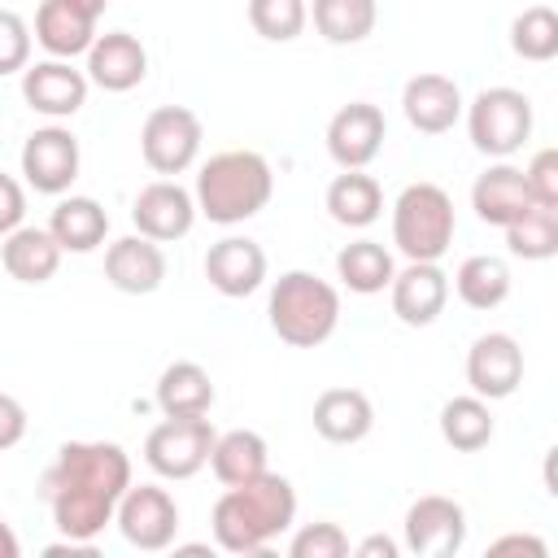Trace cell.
Segmentation results:
<instances>
[{"mask_svg": "<svg viewBox=\"0 0 558 558\" xmlns=\"http://www.w3.org/2000/svg\"><path fill=\"white\" fill-rule=\"evenodd\" d=\"M131 488V458L113 440H65L57 462L44 471V501L52 523L70 541H96L122 493Z\"/></svg>", "mask_w": 558, "mask_h": 558, "instance_id": "cell-1", "label": "cell"}, {"mask_svg": "<svg viewBox=\"0 0 558 558\" xmlns=\"http://www.w3.org/2000/svg\"><path fill=\"white\" fill-rule=\"evenodd\" d=\"M296 519V488L288 475L262 471L248 484H231L214 501V541L227 554H266L275 536H283Z\"/></svg>", "mask_w": 558, "mask_h": 558, "instance_id": "cell-2", "label": "cell"}, {"mask_svg": "<svg viewBox=\"0 0 558 558\" xmlns=\"http://www.w3.org/2000/svg\"><path fill=\"white\" fill-rule=\"evenodd\" d=\"M275 170L253 148H227L214 153L196 174V214H205L218 227H235L270 205Z\"/></svg>", "mask_w": 558, "mask_h": 558, "instance_id": "cell-3", "label": "cell"}, {"mask_svg": "<svg viewBox=\"0 0 558 558\" xmlns=\"http://www.w3.org/2000/svg\"><path fill=\"white\" fill-rule=\"evenodd\" d=\"M270 331L292 349L323 344L340 323V292L314 270H288L270 288Z\"/></svg>", "mask_w": 558, "mask_h": 558, "instance_id": "cell-4", "label": "cell"}, {"mask_svg": "<svg viewBox=\"0 0 558 558\" xmlns=\"http://www.w3.org/2000/svg\"><path fill=\"white\" fill-rule=\"evenodd\" d=\"M458 218L440 183H410L392 205V244L410 262H440L453 244Z\"/></svg>", "mask_w": 558, "mask_h": 558, "instance_id": "cell-5", "label": "cell"}, {"mask_svg": "<svg viewBox=\"0 0 558 558\" xmlns=\"http://www.w3.org/2000/svg\"><path fill=\"white\" fill-rule=\"evenodd\" d=\"M466 131L484 157L506 161L532 135V100L519 87H484L466 109Z\"/></svg>", "mask_w": 558, "mask_h": 558, "instance_id": "cell-6", "label": "cell"}, {"mask_svg": "<svg viewBox=\"0 0 558 558\" xmlns=\"http://www.w3.org/2000/svg\"><path fill=\"white\" fill-rule=\"evenodd\" d=\"M214 423L205 414L192 418H161L148 440H144V462L161 475V480H192L214 449Z\"/></svg>", "mask_w": 558, "mask_h": 558, "instance_id": "cell-7", "label": "cell"}, {"mask_svg": "<svg viewBox=\"0 0 558 558\" xmlns=\"http://www.w3.org/2000/svg\"><path fill=\"white\" fill-rule=\"evenodd\" d=\"M201 118L187 105H161L140 126V153L157 174H183L201 153Z\"/></svg>", "mask_w": 558, "mask_h": 558, "instance_id": "cell-8", "label": "cell"}, {"mask_svg": "<svg viewBox=\"0 0 558 558\" xmlns=\"http://www.w3.org/2000/svg\"><path fill=\"white\" fill-rule=\"evenodd\" d=\"M113 523H118V532H122L126 545L157 554V549H170L174 545L179 506H174V497L161 484H140V488L131 484L122 493L118 510H113Z\"/></svg>", "mask_w": 558, "mask_h": 558, "instance_id": "cell-9", "label": "cell"}, {"mask_svg": "<svg viewBox=\"0 0 558 558\" xmlns=\"http://www.w3.org/2000/svg\"><path fill=\"white\" fill-rule=\"evenodd\" d=\"M384 135H388L384 109L371 105V100H349L327 122V153L340 170H366L379 157Z\"/></svg>", "mask_w": 558, "mask_h": 558, "instance_id": "cell-10", "label": "cell"}, {"mask_svg": "<svg viewBox=\"0 0 558 558\" xmlns=\"http://www.w3.org/2000/svg\"><path fill=\"white\" fill-rule=\"evenodd\" d=\"M466 541V510L453 497L427 493L405 510V549L418 558H449Z\"/></svg>", "mask_w": 558, "mask_h": 558, "instance_id": "cell-11", "label": "cell"}, {"mask_svg": "<svg viewBox=\"0 0 558 558\" xmlns=\"http://www.w3.org/2000/svg\"><path fill=\"white\" fill-rule=\"evenodd\" d=\"M78 140L65 126H39L22 144V174L44 196H61L78 179Z\"/></svg>", "mask_w": 558, "mask_h": 558, "instance_id": "cell-12", "label": "cell"}, {"mask_svg": "<svg viewBox=\"0 0 558 558\" xmlns=\"http://www.w3.org/2000/svg\"><path fill=\"white\" fill-rule=\"evenodd\" d=\"M466 384L484 401H501L523 384V349L510 331H488L466 349Z\"/></svg>", "mask_w": 558, "mask_h": 558, "instance_id": "cell-13", "label": "cell"}, {"mask_svg": "<svg viewBox=\"0 0 558 558\" xmlns=\"http://www.w3.org/2000/svg\"><path fill=\"white\" fill-rule=\"evenodd\" d=\"M131 222L140 235H148L157 244L183 240L196 222V196L187 187H179L174 179H157V183L140 187V196L131 205Z\"/></svg>", "mask_w": 558, "mask_h": 558, "instance_id": "cell-14", "label": "cell"}, {"mask_svg": "<svg viewBox=\"0 0 558 558\" xmlns=\"http://www.w3.org/2000/svg\"><path fill=\"white\" fill-rule=\"evenodd\" d=\"M87 74L74 70L70 61L52 57V61H35L22 70V96L35 113L44 118H74L87 105Z\"/></svg>", "mask_w": 558, "mask_h": 558, "instance_id": "cell-15", "label": "cell"}, {"mask_svg": "<svg viewBox=\"0 0 558 558\" xmlns=\"http://www.w3.org/2000/svg\"><path fill=\"white\" fill-rule=\"evenodd\" d=\"M388 292H392V314H397L405 327H432V323L445 314L449 275H445L436 262H410L405 270L392 275Z\"/></svg>", "mask_w": 558, "mask_h": 558, "instance_id": "cell-16", "label": "cell"}, {"mask_svg": "<svg viewBox=\"0 0 558 558\" xmlns=\"http://www.w3.org/2000/svg\"><path fill=\"white\" fill-rule=\"evenodd\" d=\"M105 279L126 296H148L166 279V253L148 235H122L105 248Z\"/></svg>", "mask_w": 558, "mask_h": 558, "instance_id": "cell-17", "label": "cell"}, {"mask_svg": "<svg viewBox=\"0 0 558 558\" xmlns=\"http://www.w3.org/2000/svg\"><path fill=\"white\" fill-rule=\"evenodd\" d=\"M205 279L222 296H248L266 279V253L248 235H222L205 253Z\"/></svg>", "mask_w": 558, "mask_h": 558, "instance_id": "cell-18", "label": "cell"}, {"mask_svg": "<svg viewBox=\"0 0 558 558\" xmlns=\"http://www.w3.org/2000/svg\"><path fill=\"white\" fill-rule=\"evenodd\" d=\"M148 74V52L131 31H109L96 35L87 48V83L105 92H131Z\"/></svg>", "mask_w": 558, "mask_h": 558, "instance_id": "cell-19", "label": "cell"}, {"mask_svg": "<svg viewBox=\"0 0 558 558\" xmlns=\"http://www.w3.org/2000/svg\"><path fill=\"white\" fill-rule=\"evenodd\" d=\"M401 109H405V122L423 135H445L453 131V122L462 118V92L453 78L445 74H414L405 87H401Z\"/></svg>", "mask_w": 558, "mask_h": 558, "instance_id": "cell-20", "label": "cell"}, {"mask_svg": "<svg viewBox=\"0 0 558 558\" xmlns=\"http://www.w3.org/2000/svg\"><path fill=\"white\" fill-rule=\"evenodd\" d=\"M532 205H536V201H532V187H527L523 170L510 166V161L488 166V170L471 183V209H475L480 222H488V227H510V222L523 218Z\"/></svg>", "mask_w": 558, "mask_h": 558, "instance_id": "cell-21", "label": "cell"}, {"mask_svg": "<svg viewBox=\"0 0 558 558\" xmlns=\"http://www.w3.org/2000/svg\"><path fill=\"white\" fill-rule=\"evenodd\" d=\"M375 427V405L357 388H327L314 401V432L331 445H357Z\"/></svg>", "mask_w": 558, "mask_h": 558, "instance_id": "cell-22", "label": "cell"}, {"mask_svg": "<svg viewBox=\"0 0 558 558\" xmlns=\"http://www.w3.org/2000/svg\"><path fill=\"white\" fill-rule=\"evenodd\" d=\"M35 39L44 52L70 61V57H83L96 39V17H87L83 9H74L70 0H44L35 9Z\"/></svg>", "mask_w": 558, "mask_h": 558, "instance_id": "cell-23", "label": "cell"}, {"mask_svg": "<svg viewBox=\"0 0 558 558\" xmlns=\"http://www.w3.org/2000/svg\"><path fill=\"white\" fill-rule=\"evenodd\" d=\"M0 262L17 283H48L61 266V244L48 227H13L0 244Z\"/></svg>", "mask_w": 558, "mask_h": 558, "instance_id": "cell-24", "label": "cell"}, {"mask_svg": "<svg viewBox=\"0 0 558 558\" xmlns=\"http://www.w3.org/2000/svg\"><path fill=\"white\" fill-rule=\"evenodd\" d=\"M48 231L61 244V253H92L109 235V214L92 196H65V201H57V209L48 218Z\"/></svg>", "mask_w": 558, "mask_h": 558, "instance_id": "cell-25", "label": "cell"}, {"mask_svg": "<svg viewBox=\"0 0 558 558\" xmlns=\"http://www.w3.org/2000/svg\"><path fill=\"white\" fill-rule=\"evenodd\" d=\"M214 405V379L201 362H170L157 379V410L166 418H192L209 414Z\"/></svg>", "mask_w": 558, "mask_h": 558, "instance_id": "cell-26", "label": "cell"}, {"mask_svg": "<svg viewBox=\"0 0 558 558\" xmlns=\"http://www.w3.org/2000/svg\"><path fill=\"white\" fill-rule=\"evenodd\" d=\"M266 440L257 436V432H248V427H231V432H222V436H214V449H209V466H214V475H218V484H248V480H257L262 471H270L266 466Z\"/></svg>", "mask_w": 558, "mask_h": 558, "instance_id": "cell-27", "label": "cell"}, {"mask_svg": "<svg viewBox=\"0 0 558 558\" xmlns=\"http://www.w3.org/2000/svg\"><path fill=\"white\" fill-rule=\"evenodd\" d=\"M327 214L340 227H371L384 214V187L362 170H344L327 183Z\"/></svg>", "mask_w": 558, "mask_h": 558, "instance_id": "cell-28", "label": "cell"}, {"mask_svg": "<svg viewBox=\"0 0 558 558\" xmlns=\"http://www.w3.org/2000/svg\"><path fill=\"white\" fill-rule=\"evenodd\" d=\"M336 275H340V283H344L349 292L375 296V292H384V288L392 283L397 266H392V253H388L384 244H375V240H353V244H344V248L336 253Z\"/></svg>", "mask_w": 558, "mask_h": 558, "instance_id": "cell-29", "label": "cell"}, {"mask_svg": "<svg viewBox=\"0 0 558 558\" xmlns=\"http://www.w3.org/2000/svg\"><path fill=\"white\" fill-rule=\"evenodd\" d=\"M497 423H493V410L484 397H453L440 405V436L445 445H453L458 453H480L488 440H493Z\"/></svg>", "mask_w": 558, "mask_h": 558, "instance_id": "cell-30", "label": "cell"}, {"mask_svg": "<svg viewBox=\"0 0 558 558\" xmlns=\"http://www.w3.org/2000/svg\"><path fill=\"white\" fill-rule=\"evenodd\" d=\"M453 292L471 310H497L510 296V266L501 257H493V253H475V257H466L458 266Z\"/></svg>", "mask_w": 558, "mask_h": 558, "instance_id": "cell-31", "label": "cell"}, {"mask_svg": "<svg viewBox=\"0 0 558 558\" xmlns=\"http://www.w3.org/2000/svg\"><path fill=\"white\" fill-rule=\"evenodd\" d=\"M310 17L327 44H362L375 31L379 9L375 0H314Z\"/></svg>", "mask_w": 558, "mask_h": 558, "instance_id": "cell-32", "label": "cell"}, {"mask_svg": "<svg viewBox=\"0 0 558 558\" xmlns=\"http://www.w3.org/2000/svg\"><path fill=\"white\" fill-rule=\"evenodd\" d=\"M506 231V248L523 262H549L558 253V205H532Z\"/></svg>", "mask_w": 558, "mask_h": 558, "instance_id": "cell-33", "label": "cell"}, {"mask_svg": "<svg viewBox=\"0 0 558 558\" xmlns=\"http://www.w3.org/2000/svg\"><path fill=\"white\" fill-rule=\"evenodd\" d=\"M510 48L523 61H554L558 57V13L549 4H532L510 22Z\"/></svg>", "mask_w": 558, "mask_h": 558, "instance_id": "cell-34", "label": "cell"}, {"mask_svg": "<svg viewBox=\"0 0 558 558\" xmlns=\"http://www.w3.org/2000/svg\"><path fill=\"white\" fill-rule=\"evenodd\" d=\"M310 9L305 0H248V26L270 39V44H288L305 31Z\"/></svg>", "mask_w": 558, "mask_h": 558, "instance_id": "cell-35", "label": "cell"}, {"mask_svg": "<svg viewBox=\"0 0 558 558\" xmlns=\"http://www.w3.org/2000/svg\"><path fill=\"white\" fill-rule=\"evenodd\" d=\"M288 554L292 558H344L349 554V536H344V527L340 523H305L296 536H292V545H288Z\"/></svg>", "mask_w": 558, "mask_h": 558, "instance_id": "cell-36", "label": "cell"}, {"mask_svg": "<svg viewBox=\"0 0 558 558\" xmlns=\"http://www.w3.org/2000/svg\"><path fill=\"white\" fill-rule=\"evenodd\" d=\"M26 65H31V26L22 22V13L0 9V78L22 74Z\"/></svg>", "mask_w": 558, "mask_h": 558, "instance_id": "cell-37", "label": "cell"}, {"mask_svg": "<svg viewBox=\"0 0 558 558\" xmlns=\"http://www.w3.org/2000/svg\"><path fill=\"white\" fill-rule=\"evenodd\" d=\"M523 179H527L536 205H558V153H554V148H541V153L527 161Z\"/></svg>", "mask_w": 558, "mask_h": 558, "instance_id": "cell-38", "label": "cell"}, {"mask_svg": "<svg viewBox=\"0 0 558 558\" xmlns=\"http://www.w3.org/2000/svg\"><path fill=\"white\" fill-rule=\"evenodd\" d=\"M22 218H26V187H22L13 174L0 170V240H4L13 227H22Z\"/></svg>", "mask_w": 558, "mask_h": 558, "instance_id": "cell-39", "label": "cell"}, {"mask_svg": "<svg viewBox=\"0 0 558 558\" xmlns=\"http://www.w3.org/2000/svg\"><path fill=\"white\" fill-rule=\"evenodd\" d=\"M22 436H26V405L0 392V449H13Z\"/></svg>", "mask_w": 558, "mask_h": 558, "instance_id": "cell-40", "label": "cell"}, {"mask_svg": "<svg viewBox=\"0 0 558 558\" xmlns=\"http://www.w3.org/2000/svg\"><path fill=\"white\" fill-rule=\"evenodd\" d=\"M510 549H523V554H536V558L549 554L545 541H536V536H501V541H493V554H510Z\"/></svg>", "mask_w": 558, "mask_h": 558, "instance_id": "cell-41", "label": "cell"}, {"mask_svg": "<svg viewBox=\"0 0 558 558\" xmlns=\"http://www.w3.org/2000/svg\"><path fill=\"white\" fill-rule=\"evenodd\" d=\"M357 558H397V541L392 536H366L362 545H357Z\"/></svg>", "mask_w": 558, "mask_h": 558, "instance_id": "cell-42", "label": "cell"}, {"mask_svg": "<svg viewBox=\"0 0 558 558\" xmlns=\"http://www.w3.org/2000/svg\"><path fill=\"white\" fill-rule=\"evenodd\" d=\"M22 554V541H17V532L9 527V519L0 514V558H17Z\"/></svg>", "mask_w": 558, "mask_h": 558, "instance_id": "cell-43", "label": "cell"}, {"mask_svg": "<svg viewBox=\"0 0 558 558\" xmlns=\"http://www.w3.org/2000/svg\"><path fill=\"white\" fill-rule=\"evenodd\" d=\"M70 4H74V9H83V13H87V17H100V13H105V4H109V0H70Z\"/></svg>", "mask_w": 558, "mask_h": 558, "instance_id": "cell-44", "label": "cell"}]
</instances>
